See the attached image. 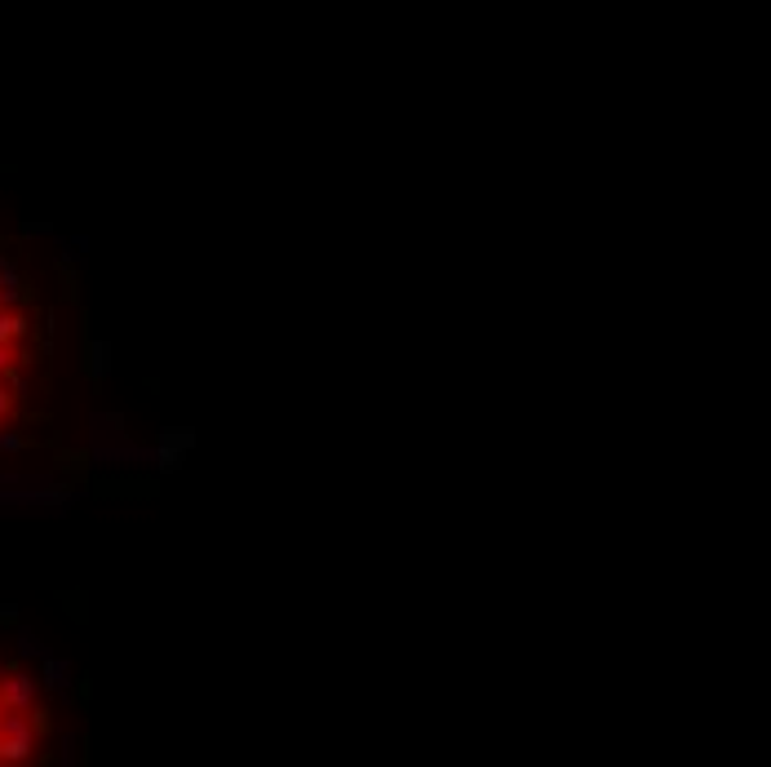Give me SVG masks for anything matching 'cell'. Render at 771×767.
Listing matches in <instances>:
<instances>
[{"label": "cell", "mask_w": 771, "mask_h": 767, "mask_svg": "<svg viewBox=\"0 0 771 767\" xmlns=\"http://www.w3.org/2000/svg\"><path fill=\"white\" fill-rule=\"evenodd\" d=\"M40 697V679L27 670H0V710H32Z\"/></svg>", "instance_id": "1"}, {"label": "cell", "mask_w": 771, "mask_h": 767, "mask_svg": "<svg viewBox=\"0 0 771 767\" xmlns=\"http://www.w3.org/2000/svg\"><path fill=\"white\" fill-rule=\"evenodd\" d=\"M36 754V736H0V763H27Z\"/></svg>", "instance_id": "2"}, {"label": "cell", "mask_w": 771, "mask_h": 767, "mask_svg": "<svg viewBox=\"0 0 771 767\" xmlns=\"http://www.w3.org/2000/svg\"><path fill=\"white\" fill-rule=\"evenodd\" d=\"M67 674H71V666L63 657H45V688H54V692H63L67 688Z\"/></svg>", "instance_id": "3"}, {"label": "cell", "mask_w": 771, "mask_h": 767, "mask_svg": "<svg viewBox=\"0 0 771 767\" xmlns=\"http://www.w3.org/2000/svg\"><path fill=\"white\" fill-rule=\"evenodd\" d=\"M18 652H23V657H45V648H40V639L32 630H18Z\"/></svg>", "instance_id": "4"}, {"label": "cell", "mask_w": 771, "mask_h": 767, "mask_svg": "<svg viewBox=\"0 0 771 767\" xmlns=\"http://www.w3.org/2000/svg\"><path fill=\"white\" fill-rule=\"evenodd\" d=\"M23 444H27V439L18 435V431H0V453H18Z\"/></svg>", "instance_id": "5"}, {"label": "cell", "mask_w": 771, "mask_h": 767, "mask_svg": "<svg viewBox=\"0 0 771 767\" xmlns=\"http://www.w3.org/2000/svg\"><path fill=\"white\" fill-rule=\"evenodd\" d=\"M5 386L14 391V400H18V395H27V377L18 373V368H9V373H5Z\"/></svg>", "instance_id": "6"}, {"label": "cell", "mask_w": 771, "mask_h": 767, "mask_svg": "<svg viewBox=\"0 0 771 767\" xmlns=\"http://www.w3.org/2000/svg\"><path fill=\"white\" fill-rule=\"evenodd\" d=\"M14 413V391H9L5 382H0V426H5V417Z\"/></svg>", "instance_id": "7"}, {"label": "cell", "mask_w": 771, "mask_h": 767, "mask_svg": "<svg viewBox=\"0 0 771 767\" xmlns=\"http://www.w3.org/2000/svg\"><path fill=\"white\" fill-rule=\"evenodd\" d=\"M14 364H18V351H14V346H5V342H0V377H5Z\"/></svg>", "instance_id": "8"}, {"label": "cell", "mask_w": 771, "mask_h": 767, "mask_svg": "<svg viewBox=\"0 0 771 767\" xmlns=\"http://www.w3.org/2000/svg\"><path fill=\"white\" fill-rule=\"evenodd\" d=\"M27 714H32V728H36V736H40V732H49V710H40V705H32Z\"/></svg>", "instance_id": "9"}, {"label": "cell", "mask_w": 771, "mask_h": 767, "mask_svg": "<svg viewBox=\"0 0 771 767\" xmlns=\"http://www.w3.org/2000/svg\"><path fill=\"white\" fill-rule=\"evenodd\" d=\"M89 368H94V377L107 373V346H94V360H89Z\"/></svg>", "instance_id": "10"}, {"label": "cell", "mask_w": 771, "mask_h": 767, "mask_svg": "<svg viewBox=\"0 0 771 767\" xmlns=\"http://www.w3.org/2000/svg\"><path fill=\"white\" fill-rule=\"evenodd\" d=\"M76 759V736H63V763Z\"/></svg>", "instance_id": "11"}]
</instances>
